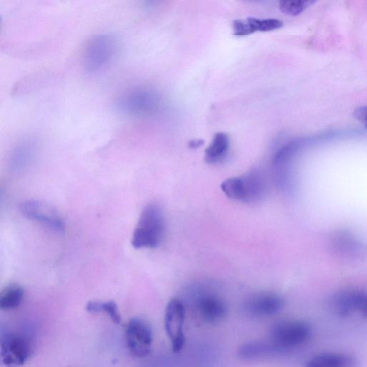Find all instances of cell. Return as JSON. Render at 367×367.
<instances>
[{
    "label": "cell",
    "mask_w": 367,
    "mask_h": 367,
    "mask_svg": "<svg viewBox=\"0 0 367 367\" xmlns=\"http://www.w3.org/2000/svg\"><path fill=\"white\" fill-rule=\"evenodd\" d=\"M165 229L164 216L156 204H149L142 211L133 231L131 245L136 249L155 248L161 243Z\"/></svg>",
    "instance_id": "obj_1"
},
{
    "label": "cell",
    "mask_w": 367,
    "mask_h": 367,
    "mask_svg": "<svg viewBox=\"0 0 367 367\" xmlns=\"http://www.w3.org/2000/svg\"><path fill=\"white\" fill-rule=\"evenodd\" d=\"M116 52V41L109 34L98 35L87 44L84 55V69L88 74H96L107 68Z\"/></svg>",
    "instance_id": "obj_2"
},
{
    "label": "cell",
    "mask_w": 367,
    "mask_h": 367,
    "mask_svg": "<svg viewBox=\"0 0 367 367\" xmlns=\"http://www.w3.org/2000/svg\"><path fill=\"white\" fill-rule=\"evenodd\" d=\"M312 328L303 321H280L272 327L270 342L283 350H289L305 344L311 337Z\"/></svg>",
    "instance_id": "obj_3"
},
{
    "label": "cell",
    "mask_w": 367,
    "mask_h": 367,
    "mask_svg": "<svg viewBox=\"0 0 367 367\" xmlns=\"http://www.w3.org/2000/svg\"><path fill=\"white\" fill-rule=\"evenodd\" d=\"M159 97L153 91L142 88H132L123 93L117 99L116 109L131 117L144 116L153 113L159 106Z\"/></svg>",
    "instance_id": "obj_4"
},
{
    "label": "cell",
    "mask_w": 367,
    "mask_h": 367,
    "mask_svg": "<svg viewBox=\"0 0 367 367\" xmlns=\"http://www.w3.org/2000/svg\"><path fill=\"white\" fill-rule=\"evenodd\" d=\"M34 345L25 333L10 331L1 340V359L6 367H18L28 361Z\"/></svg>",
    "instance_id": "obj_5"
},
{
    "label": "cell",
    "mask_w": 367,
    "mask_h": 367,
    "mask_svg": "<svg viewBox=\"0 0 367 367\" xmlns=\"http://www.w3.org/2000/svg\"><path fill=\"white\" fill-rule=\"evenodd\" d=\"M185 319L186 309L183 303L178 298L171 299L166 308L164 326L175 353L180 352L186 342L184 332Z\"/></svg>",
    "instance_id": "obj_6"
},
{
    "label": "cell",
    "mask_w": 367,
    "mask_h": 367,
    "mask_svg": "<svg viewBox=\"0 0 367 367\" xmlns=\"http://www.w3.org/2000/svg\"><path fill=\"white\" fill-rule=\"evenodd\" d=\"M128 350L133 356L145 357L151 352L153 333L149 324L140 318L130 320L126 328Z\"/></svg>",
    "instance_id": "obj_7"
},
{
    "label": "cell",
    "mask_w": 367,
    "mask_h": 367,
    "mask_svg": "<svg viewBox=\"0 0 367 367\" xmlns=\"http://www.w3.org/2000/svg\"><path fill=\"white\" fill-rule=\"evenodd\" d=\"M20 211L28 219L40 222L55 232L65 231V222L60 215L46 203L39 200H27L20 205Z\"/></svg>",
    "instance_id": "obj_8"
},
{
    "label": "cell",
    "mask_w": 367,
    "mask_h": 367,
    "mask_svg": "<svg viewBox=\"0 0 367 367\" xmlns=\"http://www.w3.org/2000/svg\"><path fill=\"white\" fill-rule=\"evenodd\" d=\"M283 298L274 293L262 292L251 295L244 304V311L255 317L272 316L284 307Z\"/></svg>",
    "instance_id": "obj_9"
},
{
    "label": "cell",
    "mask_w": 367,
    "mask_h": 367,
    "mask_svg": "<svg viewBox=\"0 0 367 367\" xmlns=\"http://www.w3.org/2000/svg\"><path fill=\"white\" fill-rule=\"evenodd\" d=\"M333 311L341 317L359 313L367 317V293L352 291H343L333 296L331 303Z\"/></svg>",
    "instance_id": "obj_10"
},
{
    "label": "cell",
    "mask_w": 367,
    "mask_h": 367,
    "mask_svg": "<svg viewBox=\"0 0 367 367\" xmlns=\"http://www.w3.org/2000/svg\"><path fill=\"white\" fill-rule=\"evenodd\" d=\"M196 310L203 321L215 323L222 320L227 314V307L222 300L213 295L200 297L196 302Z\"/></svg>",
    "instance_id": "obj_11"
},
{
    "label": "cell",
    "mask_w": 367,
    "mask_h": 367,
    "mask_svg": "<svg viewBox=\"0 0 367 367\" xmlns=\"http://www.w3.org/2000/svg\"><path fill=\"white\" fill-rule=\"evenodd\" d=\"M38 150L35 140L25 139L18 142L11 152L10 164L13 171H22L34 160Z\"/></svg>",
    "instance_id": "obj_12"
},
{
    "label": "cell",
    "mask_w": 367,
    "mask_h": 367,
    "mask_svg": "<svg viewBox=\"0 0 367 367\" xmlns=\"http://www.w3.org/2000/svg\"><path fill=\"white\" fill-rule=\"evenodd\" d=\"M359 361L354 355L346 353H322L312 357L305 367H359Z\"/></svg>",
    "instance_id": "obj_13"
},
{
    "label": "cell",
    "mask_w": 367,
    "mask_h": 367,
    "mask_svg": "<svg viewBox=\"0 0 367 367\" xmlns=\"http://www.w3.org/2000/svg\"><path fill=\"white\" fill-rule=\"evenodd\" d=\"M286 352L270 342H251L241 346L239 356L243 360H255L284 354Z\"/></svg>",
    "instance_id": "obj_14"
},
{
    "label": "cell",
    "mask_w": 367,
    "mask_h": 367,
    "mask_svg": "<svg viewBox=\"0 0 367 367\" xmlns=\"http://www.w3.org/2000/svg\"><path fill=\"white\" fill-rule=\"evenodd\" d=\"M229 147L228 136L224 133H218L211 145L206 151V161L208 164L220 162L225 158Z\"/></svg>",
    "instance_id": "obj_15"
},
{
    "label": "cell",
    "mask_w": 367,
    "mask_h": 367,
    "mask_svg": "<svg viewBox=\"0 0 367 367\" xmlns=\"http://www.w3.org/2000/svg\"><path fill=\"white\" fill-rule=\"evenodd\" d=\"M221 189L229 199L247 202V189L244 178H232L221 184Z\"/></svg>",
    "instance_id": "obj_16"
},
{
    "label": "cell",
    "mask_w": 367,
    "mask_h": 367,
    "mask_svg": "<svg viewBox=\"0 0 367 367\" xmlns=\"http://www.w3.org/2000/svg\"><path fill=\"white\" fill-rule=\"evenodd\" d=\"M24 289L18 285L7 287L0 295V309L13 310L18 308L24 298Z\"/></svg>",
    "instance_id": "obj_17"
},
{
    "label": "cell",
    "mask_w": 367,
    "mask_h": 367,
    "mask_svg": "<svg viewBox=\"0 0 367 367\" xmlns=\"http://www.w3.org/2000/svg\"><path fill=\"white\" fill-rule=\"evenodd\" d=\"M233 32L237 36H246L255 32H265V19L248 18L236 20L232 23Z\"/></svg>",
    "instance_id": "obj_18"
},
{
    "label": "cell",
    "mask_w": 367,
    "mask_h": 367,
    "mask_svg": "<svg viewBox=\"0 0 367 367\" xmlns=\"http://www.w3.org/2000/svg\"><path fill=\"white\" fill-rule=\"evenodd\" d=\"M86 309L91 313L105 312L115 323L119 324L121 322L118 307L113 301L107 302H90L87 304Z\"/></svg>",
    "instance_id": "obj_19"
},
{
    "label": "cell",
    "mask_w": 367,
    "mask_h": 367,
    "mask_svg": "<svg viewBox=\"0 0 367 367\" xmlns=\"http://www.w3.org/2000/svg\"><path fill=\"white\" fill-rule=\"evenodd\" d=\"M314 3V1H311V0H295V1H281L279 4V8L281 11L286 15L290 16H297L302 13Z\"/></svg>",
    "instance_id": "obj_20"
},
{
    "label": "cell",
    "mask_w": 367,
    "mask_h": 367,
    "mask_svg": "<svg viewBox=\"0 0 367 367\" xmlns=\"http://www.w3.org/2000/svg\"><path fill=\"white\" fill-rule=\"evenodd\" d=\"M354 117L367 128V106L360 107L354 110Z\"/></svg>",
    "instance_id": "obj_21"
},
{
    "label": "cell",
    "mask_w": 367,
    "mask_h": 367,
    "mask_svg": "<svg viewBox=\"0 0 367 367\" xmlns=\"http://www.w3.org/2000/svg\"><path fill=\"white\" fill-rule=\"evenodd\" d=\"M203 141H200V140L192 141L189 144V147L193 148V149L197 148V147H199L200 146L203 145Z\"/></svg>",
    "instance_id": "obj_22"
}]
</instances>
